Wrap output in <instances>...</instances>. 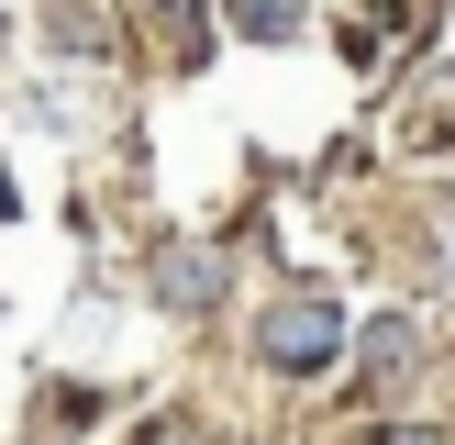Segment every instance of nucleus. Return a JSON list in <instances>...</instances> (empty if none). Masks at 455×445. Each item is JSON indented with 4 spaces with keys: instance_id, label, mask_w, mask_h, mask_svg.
Listing matches in <instances>:
<instances>
[{
    "instance_id": "obj_1",
    "label": "nucleus",
    "mask_w": 455,
    "mask_h": 445,
    "mask_svg": "<svg viewBox=\"0 0 455 445\" xmlns=\"http://www.w3.org/2000/svg\"><path fill=\"white\" fill-rule=\"evenodd\" d=\"M256 356H267L278 378H323L333 356H345V301H323V289H289V301L256 323Z\"/></svg>"
},
{
    "instance_id": "obj_3",
    "label": "nucleus",
    "mask_w": 455,
    "mask_h": 445,
    "mask_svg": "<svg viewBox=\"0 0 455 445\" xmlns=\"http://www.w3.org/2000/svg\"><path fill=\"white\" fill-rule=\"evenodd\" d=\"M367 356L378 368H411V323H367Z\"/></svg>"
},
{
    "instance_id": "obj_4",
    "label": "nucleus",
    "mask_w": 455,
    "mask_h": 445,
    "mask_svg": "<svg viewBox=\"0 0 455 445\" xmlns=\"http://www.w3.org/2000/svg\"><path fill=\"white\" fill-rule=\"evenodd\" d=\"M389 445H434V434H389Z\"/></svg>"
},
{
    "instance_id": "obj_2",
    "label": "nucleus",
    "mask_w": 455,
    "mask_h": 445,
    "mask_svg": "<svg viewBox=\"0 0 455 445\" xmlns=\"http://www.w3.org/2000/svg\"><path fill=\"white\" fill-rule=\"evenodd\" d=\"M234 22L256 44H289V34H300V0H234Z\"/></svg>"
}]
</instances>
